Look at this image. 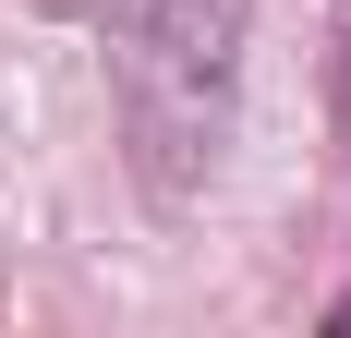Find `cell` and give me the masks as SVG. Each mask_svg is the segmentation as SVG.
Listing matches in <instances>:
<instances>
[{
    "mask_svg": "<svg viewBox=\"0 0 351 338\" xmlns=\"http://www.w3.org/2000/svg\"><path fill=\"white\" fill-rule=\"evenodd\" d=\"M243 25L254 0H109V85H121V133H134V169L158 205L218 181Z\"/></svg>",
    "mask_w": 351,
    "mask_h": 338,
    "instance_id": "1",
    "label": "cell"
},
{
    "mask_svg": "<svg viewBox=\"0 0 351 338\" xmlns=\"http://www.w3.org/2000/svg\"><path fill=\"white\" fill-rule=\"evenodd\" d=\"M339 133H351V12H339Z\"/></svg>",
    "mask_w": 351,
    "mask_h": 338,
    "instance_id": "2",
    "label": "cell"
},
{
    "mask_svg": "<svg viewBox=\"0 0 351 338\" xmlns=\"http://www.w3.org/2000/svg\"><path fill=\"white\" fill-rule=\"evenodd\" d=\"M327 326H339V338H351V290H339V302H327Z\"/></svg>",
    "mask_w": 351,
    "mask_h": 338,
    "instance_id": "3",
    "label": "cell"
}]
</instances>
